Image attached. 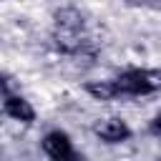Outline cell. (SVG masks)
Masks as SVG:
<instances>
[{
  "mask_svg": "<svg viewBox=\"0 0 161 161\" xmlns=\"http://www.w3.org/2000/svg\"><path fill=\"white\" fill-rule=\"evenodd\" d=\"M121 96H148L161 91V70L156 68H131L113 78Z\"/></svg>",
  "mask_w": 161,
  "mask_h": 161,
  "instance_id": "cell-1",
  "label": "cell"
},
{
  "mask_svg": "<svg viewBox=\"0 0 161 161\" xmlns=\"http://www.w3.org/2000/svg\"><path fill=\"white\" fill-rule=\"evenodd\" d=\"M40 146H43V151H45V156H48L50 161H83V156L73 148L68 133L60 131V128L48 131V133L43 136V143H40Z\"/></svg>",
  "mask_w": 161,
  "mask_h": 161,
  "instance_id": "cell-2",
  "label": "cell"
},
{
  "mask_svg": "<svg viewBox=\"0 0 161 161\" xmlns=\"http://www.w3.org/2000/svg\"><path fill=\"white\" fill-rule=\"evenodd\" d=\"M93 133H96L101 141H106V143H121V141H128V138H131L128 123H126L123 118H116V116L96 121V123H93Z\"/></svg>",
  "mask_w": 161,
  "mask_h": 161,
  "instance_id": "cell-3",
  "label": "cell"
},
{
  "mask_svg": "<svg viewBox=\"0 0 161 161\" xmlns=\"http://www.w3.org/2000/svg\"><path fill=\"white\" fill-rule=\"evenodd\" d=\"M3 111L20 123L35 121V108L30 106V101H25L23 96H15V93H3Z\"/></svg>",
  "mask_w": 161,
  "mask_h": 161,
  "instance_id": "cell-4",
  "label": "cell"
},
{
  "mask_svg": "<svg viewBox=\"0 0 161 161\" xmlns=\"http://www.w3.org/2000/svg\"><path fill=\"white\" fill-rule=\"evenodd\" d=\"M83 91H86L88 96H93L96 101H113V98L121 96L113 78H111V80H88V83L83 86Z\"/></svg>",
  "mask_w": 161,
  "mask_h": 161,
  "instance_id": "cell-5",
  "label": "cell"
},
{
  "mask_svg": "<svg viewBox=\"0 0 161 161\" xmlns=\"http://www.w3.org/2000/svg\"><path fill=\"white\" fill-rule=\"evenodd\" d=\"M55 25L58 30H70V33H80L83 28V15L75 10V8H60L55 10Z\"/></svg>",
  "mask_w": 161,
  "mask_h": 161,
  "instance_id": "cell-6",
  "label": "cell"
},
{
  "mask_svg": "<svg viewBox=\"0 0 161 161\" xmlns=\"http://www.w3.org/2000/svg\"><path fill=\"white\" fill-rule=\"evenodd\" d=\"M148 131H151L153 136H161V113H158V116H156V118L148 123Z\"/></svg>",
  "mask_w": 161,
  "mask_h": 161,
  "instance_id": "cell-7",
  "label": "cell"
}]
</instances>
